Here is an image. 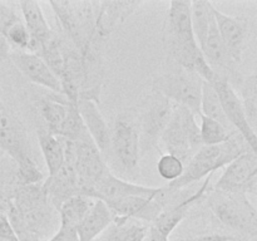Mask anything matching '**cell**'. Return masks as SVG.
Masks as SVG:
<instances>
[{"mask_svg":"<svg viewBox=\"0 0 257 241\" xmlns=\"http://www.w3.org/2000/svg\"><path fill=\"white\" fill-rule=\"evenodd\" d=\"M5 213L19 241L48 240L59 228L58 211L43 182L15 186Z\"/></svg>","mask_w":257,"mask_h":241,"instance_id":"obj_1","label":"cell"},{"mask_svg":"<svg viewBox=\"0 0 257 241\" xmlns=\"http://www.w3.org/2000/svg\"><path fill=\"white\" fill-rule=\"evenodd\" d=\"M163 49L170 62L200 75L206 82L213 79V72L198 47L191 25V2L170 3L162 29Z\"/></svg>","mask_w":257,"mask_h":241,"instance_id":"obj_2","label":"cell"},{"mask_svg":"<svg viewBox=\"0 0 257 241\" xmlns=\"http://www.w3.org/2000/svg\"><path fill=\"white\" fill-rule=\"evenodd\" d=\"M141 157L136 113L124 110L109 126V142L104 160L113 175L135 182L140 175Z\"/></svg>","mask_w":257,"mask_h":241,"instance_id":"obj_3","label":"cell"},{"mask_svg":"<svg viewBox=\"0 0 257 241\" xmlns=\"http://www.w3.org/2000/svg\"><path fill=\"white\" fill-rule=\"evenodd\" d=\"M206 198L211 212L231 231L232 237L238 241H256L257 211L247 195L210 188Z\"/></svg>","mask_w":257,"mask_h":241,"instance_id":"obj_4","label":"cell"},{"mask_svg":"<svg viewBox=\"0 0 257 241\" xmlns=\"http://www.w3.org/2000/svg\"><path fill=\"white\" fill-rule=\"evenodd\" d=\"M0 150L17 165V183L29 185L44 181V175L33 157L25 128L12 110L0 103Z\"/></svg>","mask_w":257,"mask_h":241,"instance_id":"obj_5","label":"cell"},{"mask_svg":"<svg viewBox=\"0 0 257 241\" xmlns=\"http://www.w3.org/2000/svg\"><path fill=\"white\" fill-rule=\"evenodd\" d=\"M63 34L79 50L80 54L94 47L102 48V43L95 39V23L99 2L89 0H63L49 2Z\"/></svg>","mask_w":257,"mask_h":241,"instance_id":"obj_6","label":"cell"},{"mask_svg":"<svg viewBox=\"0 0 257 241\" xmlns=\"http://www.w3.org/2000/svg\"><path fill=\"white\" fill-rule=\"evenodd\" d=\"M248 150L251 148L242 136L237 132H233L230 140L221 145L202 146L188 161L183 175L177 181L168 183V186L175 190H183L202 178L212 176L213 172L226 167L228 163Z\"/></svg>","mask_w":257,"mask_h":241,"instance_id":"obj_7","label":"cell"},{"mask_svg":"<svg viewBox=\"0 0 257 241\" xmlns=\"http://www.w3.org/2000/svg\"><path fill=\"white\" fill-rule=\"evenodd\" d=\"M160 143L165 147L166 153L180 158L186 167L192 156L202 147L196 114L187 108L175 104Z\"/></svg>","mask_w":257,"mask_h":241,"instance_id":"obj_8","label":"cell"},{"mask_svg":"<svg viewBox=\"0 0 257 241\" xmlns=\"http://www.w3.org/2000/svg\"><path fill=\"white\" fill-rule=\"evenodd\" d=\"M203 79L196 73L176 67L168 72L158 74L152 80V92L167 98L176 105L187 108L200 115L201 92Z\"/></svg>","mask_w":257,"mask_h":241,"instance_id":"obj_9","label":"cell"},{"mask_svg":"<svg viewBox=\"0 0 257 241\" xmlns=\"http://www.w3.org/2000/svg\"><path fill=\"white\" fill-rule=\"evenodd\" d=\"M173 107L175 104L171 100L152 92L137 108V112H135L142 157L158 147L162 133L171 119Z\"/></svg>","mask_w":257,"mask_h":241,"instance_id":"obj_10","label":"cell"},{"mask_svg":"<svg viewBox=\"0 0 257 241\" xmlns=\"http://www.w3.org/2000/svg\"><path fill=\"white\" fill-rule=\"evenodd\" d=\"M73 162L80 195L90 197L95 185L109 171L102 152L98 150L90 136L73 142Z\"/></svg>","mask_w":257,"mask_h":241,"instance_id":"obj_11","label":"cell"},{"mask_svg":"<svg viewBox=\"0 0 257 241\" xmlns=\"http://www.w3.org/2000/svg\"><path fill=\"white\" fill-rule=\"evenodd\" d=\"M213 188L255 196L257 190V155L255 151L248 150L223 167L222 175Z\"/></svg>","mask_w":257,"mask_h":241,"instance_id":"obj_12","label":"cell"},{"mask_svg":"<svg viewBox=\"0 0 257 241\" xmlns=\"http://www.w3.org/2000/svg\"><path fill=\"white\" fill-rule=\"evenodd\" d=\"M211 177L212 176H208L203 181V183L197 191H195L192 193H188V195H186L182 190H175V192H173L172 197L170 198L167 205L163 207L160 215L157 216V218L151 225L155 226L163 235L170 237L171 233L176 230V227L185 220L191 208L198 201L206 197L208 190H210Z\"/></svg>","mask_w":257,"mask_h":241,"instance_id":"obj_13","label":"cell"},{"mask_svg":"<svg viewBox=\"0 0 257 241\" xmlns=\"http://www.w3.org/2000/svg\"><path fill=\"white\" fill-rule=\"evenodd\" d=\"M211 83H212L213 88H215L216 93H217L226 119L228 120L231 127L236 132L242 136V138L246 141L248 147L256 152V132L252 131V128L248 125L242 102H241L240 97L236 93V90L233 89L232 85L225 78L220 77V75H213V79L211 80Z\"/></svg>","mask_w":257,"mask_h":241,"instance_id":"obj_14","label":"cell"},{"mask_svg":"<svg viewBox=\"0 0 257 241\" xmlns=\"http://www.w3.org/2000/svg\"><path fill=\"white\" fill-rule=\"evenodd\" d=\"M62 140L65 151L64 163L54 175L47 176V178L43 181V187L47 192L48 198L57 211L63 202L69 200L70 197L80 195L77 172L73 162V142L64 138Z\"/></svg>","mask_w":257,"mask_h":241,"instance_id":"obj_15","label":"cell"},{"mask_svg":"<svg viewBox=\"0 0 257 241\" xmlns=\"http://www.w3.org/2000/svg\"><path fill=\"white\" fill-rule=\"evenodd\" d=\"M213 17L223 47L227 50L231 59L238 65L242 62L243 50L250 34L248 19L225 14L220 12L215 5H213Z\"/></svg>","mask_w":257,"mask_h":241,"instance_id":"obj_16","label":"cell"},{"mask_svg":"<svg viewBox=\"0 0 257 241\" xmlns=\"http://www.w3.org/2000/svg\"><path fill=\"white\" fill-rule=\"evenodd\" d=\"M9 59L12 60L14 67L30 82L50 90L54 94L63 95L59 79L55 77L54 73L39 55L34 53L22 52V50H12Z\"/></svg>","mask_w":257,"mask_h":241,"instance_id":"obj_17","label":"cell"},{"mask_svg":"<svg viewBox=\"0 0 257 241\" xmlns=\"http://www.w3.org/2000/svg\"><path fill=\"white\" fill-rule=\"evenodd\" d=\"M160 191L161 187H150V186H143L137 182L123 180L113 175L109 170L93 188L90 197L100 200L103 202H112V201H118L125 197H132V196L153 197L160 193Z\"/></svg>","mask_w":257,"mask_h":241,"instance_id":"obj_18","label":"cell"},{"mask_svg":"<svg viewBox=\"0 0 257 241\" xmlns=\"http://www.w3.org/2000/svg\"><path fill=\"white\" fill-rule=\"evenodd\" d=\"M145 2H99L97 23H95V39L104 44L110 34L122 25L131 15L135 14Z\"/></svg>","mask_w":257,"mask_h":241,"instance_id":"obj_19","label":"cell"},{"mask_svg":"<svg viewBox=\"0 0 257 241\" xmlns=\"http://www.w3.org/2000/svg\"><path fill=\"white\" fill-rule=\"evenodd\" d=\"M75 104H77L78 112L82 117L88 135L90 136L93 142L97 145L98 150L102 152L103 157H104L108 148V142H109V125L103 117L99 109V104L88 99H78Z\"/></svg>","mask_w":257,"mask_h":241,"instance_id":"obj_20","label":"cell"},{"mask_svg":"<svg viewBox=\"0 0 257 241\" xmlns=\"http://www.w3.org/2000/svg\"><path fill=\"white\" fill-rule=\"evenodd\" d=\"M23 15V23L27 27L30 37H32V50L30 53L37 54L42 45L47 42L53 34L54 30L49 27L43 13L40 3L24 0V2L17 3Z\"/></svg>","mask_w":257,"mask_h":241,"instance_id":"obj_21","label":"cell"},{"mask_svg":"<svg viewBox=\"0 0 257 241\" xmlns=\"http://www.w3.org/2000/svg\"><path fill=\"white\" fill-rule=\"evenodd\" d=\"M113 223V216L103 201L94 200L92 207L75 227L78 240L93 241Z\"/></svg>","mask_w":257,"mask_h":241,"instance_id":"obj_22","label":"cell"},{"mask_svg":"<svg viewBox=\"0 0 257 241\" xmlns=\"http://www.w3.org/2000/svg\"><path fill=\"white\" fill-rule=\"evenodd\" d=\"M70 100L64 95L57 94V97H44L38 99L37 109L42 117L44 126L43 127L53 136L59 135L62 126L67 117Z\"/></svg>","mask_w":257,"mask_h":241,"instance_id":"obj_23","label":"cell"},{"mask_svg":"<svg viewBox=\"0 0 257 241\" xmlns=\"http://www.w3.org/2000/svg\"><path fill=\"white\" fill-rule=\"evenodd\" d=\"M38 145H39L40 152L44 158L45 166H47L48 176H52L60 168V166L65 161L64 143L60 137L53 136L45 130L43 126H39L37 130Z\"/></svg>","mask_w":257,"mask_h":241,"instance_id":"obj_24","label":"cell"},{"mask_svg":"<svg viewBox=\"0 0 257 241\" xmlns=\"http://www.w3.org/2000/svg\"><path fill=\"white\" fill-rule=\"evenodd\" d=\"M148 227L150 225L136 220L113 221L112 225L93 241H145Z\"/></svg>","mask_w":257,"mask_h":241,"instance_id":"obj_25","label":"cell"},{"mask_svg":"<svg viewBox=\"0 0 257 241\" xmlns=\"http://www.w3.org/2000/svg\"><path fill=\"white\" fill-rule=\"evenodd\" d=\"M213 22L215 17H213L212 2H205V0L191 2V25L200 49L207 39Z\"/></svg>","mask_w":257,"mask_h":241,"instance_id":"obj_26","label":"cell"},{"mask_svg":"<svg viewBox=\"0 0 257 241\" xmlns=\"http://www.w3.org/2000/svg\"><path fill=\"white\" fill-rule=\"evenodd\" d=\"M94 200L95 198L88 197V196L77 195L63 202L58 208L59 226L72 228L77 227L78 223L84 218L89 208L92 207Z\"/></svg>","mask_w":257,"mask_h":241,"instance_id":"obj_27","label":"cell"},{"mask_svg":"<svg viewBox=\"0 0 257 241\" xmlns=\"http://www.w3.org/2000/svg\"><path fill=\"white\" fill-rule=\"evenodd\" d=\"M257 78L256 73L253 72L252 74L242 75L236 83L233 89H237V94L240 97L241 102H242L243 109H245L246 118L252 128V131L256 132L257 126Z\"/></svg>","mask_w":257,"mask_h":241,"instance_id":"obj_28","label":"cell"},{"mask_svg":"<svg viewBox=\"0 0 257 241\" xmlns=\"http://www.w3.org/2000/svg\"><path fill=\"white\" fill-rule=\"evenodd\" d=\"M200 114L217 120L221 125L227 127L228 130H233L230 123H228V120L226 119L225 113L222 110V105H221V102L218 99V95L216 93L215 88H213L212 83L206 82V80H203L202 92H201Z\"/></svg>","mask_w":257,"mask_h":241,"instance_id":"obj_29","label":"cell"},{"mask_svg":"<svg viewBox=\"0 0 257 241\" xmlns=\"http://www.w3.org/2000/svg\"><path fill=\"white\" fill-rule=\"evenodd\" d=\"M200 118L201 125L198 126V128H200V138L202 146L221 145V143L230 140L233 132H236L233 130H228L227 127L221 125L217 120L211 119L205 115L200 114Z\"/></svg>","mask_w":257,"mask_h":241,"instance_id":"obj_30","label":"cell"},{"mask_svg":"<svg viewBox=\"0 0 257 241\" xmlns=\"http://www.w3.org/2000/svg\"><path fill=\"white\" fill-rule=\"evenodd\" d=\"M4 37L7 42L9 43L10 48H15V50L29 53L32 50V37H30L23 20H19V22L10 25L7 32L4 33Z\"/></svg>","mask_w":257,"mask_h":241,"instance_id":"obj_31","label":"cell"},{"mask_svg":"<svg viewBox=\"0 0 257 241\" xmlns=\"http://www.w3.org/2000/svg\"><path fill=\"white\" fill-rule=\"evenodd\" d=\"M185 171V163L176 156L163 153L157 162V172L168 183L177 181Z\"/></svg>","mask_w":257,"mask_h":241,"instance_id":"obj_32","label":"cell"},{"mask_svg":"<svg viewBox=\"0 0 257 241\" xmlns=\"http://www.w3.org/2000/svg\"><path fill=\"white\" fill-rule=\"evenodd\" d=\"M22 20V18L17 14L14 8L9 3L0 2V33L4 35L8 28L14 23Z\"/></svg>","mask_w":257,"mask_h":241,"instance_id":"obj_33","label":"cell"},{"mask_svg":"<svg viewBox=\"0 0 257 241\" xmlns=\"http://www.w3.org/2000/svg\"><path fill=\"white\" fill-rule=\"evenodd\" d=\"M236 240L231 235L225 232H205V233H197V235L188 236V237H181L176 238L173 241H230Z\"/></svg>","mask_w":257,"mask_h":241,"instance_id":"obj_34","label":"cell"},{"mask_svg":"<svg viewBox=\"0 0 257 241\" xmlns=\"http://www.w3.org/2000/svg\"><path fill=\"white\" fill-rule=\"evenodd\" d=\"M47 241H79V240H78L75 228L59 226L57 232H55L53 236H50Z\"/></svg>","mask_w":257,"mask_h":241,"instance_id":"obj_35","label":"cell"},{"mask_svg":"<svg viewBox=\"0 0 257 241\" xmlns=\"http://www.w3.org/2000/svg\"><path fill=\"white\" fill-rule=\"evenodd\" d=\"M145 241H170V237L163 235V233L161 232V231H158L155 226L150 225Z\"/></svg>","mask_w":257,"mask_h":241,"instance_id":"obj_36","label":"cell"},{"mask_svg":"<svg viewBox=\"0 0 257 241\" xmlns=\"http://www.w3.org/2000/svg\"><path fill=\"white\" fill-rule=\"evenodd\" d=\"M5 211H7V206L0 202V212H5Z\"/></svg>","mask_w":257,"mask_h":241,"instance_id":"obj_37","label":"cell"},{"mask_svg":"<svg viewBox=\"0 0 257 241\" xmlns=\"http://www.w3.org/2000/svg\"><path fill=\"white\" fill-rule=\"evenodd\" d=\"M230 241H238V240H230Z\"/></svg>","mask_w":257,"mask_h":241,"instance_id":"obj_38","label":"cell"}]
</instances>
